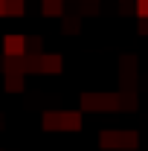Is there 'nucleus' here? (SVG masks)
<instances>
[{"mask_svg":"<svg viewBox=\"0 0 148 151\" xmlns=\"http://www.w3.org/2000/svg\"><path fill=\"white\" fill-rule=\"evenodd\" d=\"M61 70H64V58L58 55V52H47V55H41V73L58 76Z\"/></svg>","mask_w":148,"mask_h":151,"instance_id":"3","label":"nucleus"},{"mask_svg":"<svg viewBox=\"0 0 148 151\" xmlns=\"http://www.w3.org/2000/svg\"><path fill=\"white\" fill-rule=\"evenodd\" d=\"M3 76H6V90L9 93L23 90V73H3Z\"/></svg>","mask_w":148,"mask_h":151,"instance_id":"7","label":"nucleus"},{"mask_svg":"<svg viewBox=\"0 0 148 151\" xmlns=\"http://www.w3.org/2000/svg\"><path fill=\"white\" fill-rule=\"evenodd\" d=\"M61 131H81V111H61Z\"/></svg>","mask_w":148,"mask_h":151,"instance_id":"4","label":"nucleus"},{"mask_svg":"<svg viewBox=\"0 0 148 151\" xmlns=\"http://www.w3.org/2000/svg\"><path fill=\"white\" fill-rule=\"evenodd\" d=\"M26 12V0H6V18H20Z\"/></svg>","mask_w":148,"mask_h":151,"instance_id":"9","label":"nucleus"},{"mask_svg":"<svg viewBox=\"0 0 148 151\" xmlns=\"http://www.w3.org/2000/svg\"><path fill=\"white\" fill-rule=\"evenodd\" d=\"M41 122H44L47 131H61V111H47Z\"/></svg>","mask_w":148,"mask_h":151,"instance_id":"5","label":"nucleus"},{"mask_svg":"<svg viewBox=\"0 0 148 151\" xmlns=\"http://www.w3.org/2000/svg\"><path fill=\"white\" fill-rule=\"evenodd\" d=\"M119 93H84L81 96V111H116Z\"/></svg>","mask_w":148,"mask_h":151,"instance_id":"1","label":"nucleus"},{"mask_svg":"<svg viewBox=\"0 0 148 151\" xmlns=\"http://www.w3.org/2000/svg\"><path fill=\"white\" fill-rule=\"evenodd\" d=\"M0 18H6V0H0Z\"/></svg>","mask_w":148,"mask_h":151,"instance_id":"13","label":"nucleus"},{"mask_svg":"<svg viewBox=\"0 0 148 151\" xmlns=\"http://www.w3.org/2000/svg\"><path fill=\"white\" fill-rule=\"evenodd\" d=\"M61 12H64L61 0H44V15L47 18H61Z\"/></svg>","mask_w":148,"mask_h":151,"instance_id":"10","label":"nucleus"},{"mask_svg":"<svg viewBox=\"0 0 148 151\" xmlns=\"http://www.w3.org/2000/svg\"><path fill=\"white\" fill-rule=\"evenodd\" d=\"M137 142H139V137H137V131H119V148H137Z\"/></svg>","mask_w":148,"mask_h":151,"instance_id":"8","label":"nucleus"},{"mask_svg":"<svg viewBox=\"0 0 148 151\" xmlns=\"http://www.w3.org/2000/svg\"><path fill=\"white\" fill-rule=\"evenodd\" d=\"M137 15L139 20H148V0H137Z\"/></svg>","mask_w":148,"mask_h":151,"instance_id":"11","label":"nucleus"},{"mask_svg":"<svg viewBox=\"0 0 148 151\" xmlns=\"http://www.w3.org/2000/svg\"><path fill=\"white\" fill-rule=\"evenodd\" d=\"M3 52H6V58H23L26 55V38L23 35H6L3 38Z\"/></svg>","mask_w":148,"mask_h":151,"instance_id":"2","label":"nucleus"},{"mask_svg":"<svg viewBox=\"0 0 148 151\" xmlns=\"http://www.w3.org/2000/svg\"><path fill=\"white\" fill-rule=\"evenodd\" d=\"M99 145L102 148H119V131H102L99 134Z\"/></svg>","mask_w":148,"mask_h":151,"instance_id":"6","label":"nucleus"},{"mask_svg":"<svg viewBox=\"0 0 148 151\" xmlns=\"http://www.w3.org/2000/svg\"><path fill=\"white\" fill-rule=\"evenodd\" d=\"M61 29H64V32H78V20H75V18H67L64 23H61Z\"/></svg>","mask_w":148,"mask_h":151,"instance_id":"12","label":"nucleus"}]
</instances>
